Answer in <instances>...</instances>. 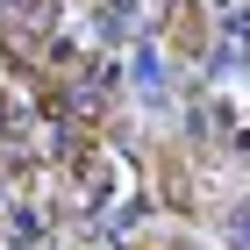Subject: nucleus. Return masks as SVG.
Here are the masks:
<instances>
[{
    "mask_svg": "<svg viewBox=\"0 0 250 250\" xmlns=\"http://www.w3.org/2000/svg\"><path fill=\"white\" fill-rule=\"evenodd\" d=\"M136 7H143V0H107V15H136Z\"/></svg>",
    "mask_w": 250,
    "mask_h": 250,
    "instance_id": "1",
    "label": "nucleus"
},
{
    "mask_svg": "<svg viewBox=\"0 0 250 250\" xmlns=\"http://www.w3.org/2000/svg\"><path fill=\"white\" fill-rule=\"evenodd\" d=\"M0 129H7V107H0Z\"/></svg>",
    "mask_w": 250,
    "mask_h": 250,
    "instance_id": "2",
    "label": "nucleus"
}]
</instances>
